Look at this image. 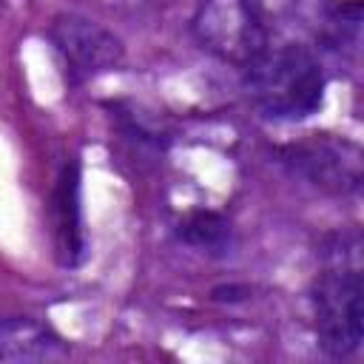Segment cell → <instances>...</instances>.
<instances>
[{
  "mask_svg": "<svg viewBox=\"0 0 364 364\" xmlns=\"http://www.w3.org/2000/svg\"><path fill=\"white\" fill-rule=\"evenodd\" d=\"M48 37L77 80L114 71L125 57L119 37L82 14H57L48 26Z\"/></svg>",
  "mask_w": 364,
  "mask_h": 364,
  "instance_id": "cell-4",
  "label": "cell"
},
{
  "mask_svg": "<svg viewBox=\"0 0 364 364\" xmlns=\"http://www.w3.org/2000/svg\"><path fill=\"white\" fill-rule=\"evenodd\" d=\"M60 355H65V347L60 336L46 324L28 316L0 318V364L51 361Z\"/></svg>",
  "mask_w": 364,
  "mask_h": 364,
  "instance_id": "cell-7",
  "label": "cell"
},
{
  "mask_svg": "<svg viewBox=\"0 0 364 364\" xmlns=\"http://www.w3.org/2000/svg\"><path fill=\"white\" fill-rule=\"evenodd\" d=\"M245 91L256 111L267 119H304L321 108L324 68L313 48L301 43L267 46L242 65Z\"/></svg>",
  "mask_w": 364,
  "mask_h": 364,
  "instance_id": "cell-1",
  "label": "cell"
},
{
  "mask_svg": "<svg viewBox=\"0 0 364 364\" xmlns=\"http://www.w3.org/2000/svg\"><path fill=\"white\" fill-rule=\"evenodd\" d=\"M313 318L318 347L330 358L353 355L364 341V279L358 262H341L338 253L313 282Z\"/></svg>",
  "mask_w": 364,
  "mask_h": 364,
  "instance_id": "cell-2",
  "label": "cell"
},
{
  "mask_svg": "<svg viewBox=\"0 0 364 364\" xmlns=\"http://www.w3.org/2000/svg\"><path fill=\"white\" fill-rule=\"evenodd\" d=\"M179 239L191 247L202 250H222L230 239V225L225 216L213 210H193L179 222Z\"/></svg>",
  "mask_w": 364,
  "mask_h": 364,
  "instance_id": "cell-8",
  "label": "cell"
},
{
  "mask_svg": "<svg viewBox=\"0 0 364 364\" xmlns=\"http://www.w3.org/2000/svg\"><path fill=\"white\" fill-rule=\"evenodd\" d=\"M51 225L54 247L63 267H77L85 256V222H82V188L80 165L65 162L51 191Z\"/></svg>",
  "mask_w": 364,
  "mask_h": 364,
  "instance_id": "cell-6",
  "label": "cell"
},
{
  "mask_svg": "<svg viewBox=\"0 0 364 364\" xmlns=\"http://www.w3.org/2000/svg\"><path fill=\"white\" fill-rule=\"evenodd\" d=\"M193 31L202 48L239 68L270 46L259 0H202L193 17Z\"/></svg>",
  "mask_w": 364,
  "mask_h": 364,
  "instance_id": "cell-3",
  "label": "cell"
},
{
  "mask_svg": "<svg viewBox=\"0 0 364 364\" xmlns=\"http://www.w3.org/2000/svg\"><path fill=\"white\" fill-rule=\"evenodd\" d=\"M287 154V162L321 191L344 196L361 188V151L347 139L316 136L310 142L290 145Z\"/></svg>",
  "mask_w": 364,
  "mask_h": 364,
  "instance_id": "cell-5",
  "label": "cell"
}]
</instances>
